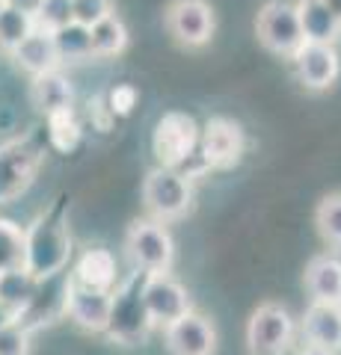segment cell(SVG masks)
<instances>
[{
  "label": "cell",
  "instance_id": "1",
  "mask_svg": "<svg viewBox=\"0 0 341 355\" xmlns=\"http://www.w3.org/2000/svg\"><path fill=\"white\" fill-rule=\"evenodd\" d=\"M72 261V234L65 216V198H53V205L24 228V270L36 282L63 272Z\"/></svg>",
  "mask_w": 341,
  "mask_h": 355
},
{
  "label": "cell",
  "instance_id": "2",
  "mask_svg": "<svg viewBox=\"0 0 341 355\" xmlns=\"http://www.w3.org/2000/svg\"><path fill=\"white\" fill-rule=\"evenodd\" d=\"M146 275L142 270H134L122 284L113 287V296H110V320H107V335L119 340V343H134L146 340L149 329L155 326L142 302V284H146Z\"/></svg>",
  "mask_w": 341,
  "mask_h": 355
},
{
  "label": "cell",
  "instance_id": "3",
  "mask_svg": "<svg viewBox=\"0 0 341 355\" xmlns=\"http://www.w3.org/2000/svg\"><path fill=\"white\" fill-rule=\"evenodd\" d=\"M199 125L193 121V116L187 113H163L151 133V148H155V157L160 166L167 169H187V163L193 160L196 148H199Z\"/></svg>",
  "mask_w": 341,
  "mask_h": 355
},
{
  "label": "cell",
  "instance_id": "4",
  "mask_svg": "<svg viewBox=\"0 0 341 355\" xmlns=\"http://www.w3.org/2000/svg\"><path fill=\"white\" fill-rule=\"evenodd\" d=\"M42 146L36 137H18L0 146V205L27 190L42 166Z\"/></svg>",
  "mask_w": 341,
  "mask_h": 355
},
{
  "label": "cell",
  "instance_id": "5",
  "mask_svg": "<svg viewBox=\"0 0 341 355\" xmlns=\"http://www.w3.org/2000/svg\"><path fill=\"white\" fill-rule=\"evenodd\" d=\"M142 202H146L149 214L167 222V219H178L187 214V207L193 202V190L187 175L178 169H167V166H158L151 169L146 184H142Z\"/></svg>",
  "mask_w": 341,
  "mask_h": 355
},
{
  "label": "cell",
  "instance_id": "6",
  "mask_svg": "<svg viewBox=\"0 0 341 355\" xmlns=\"http://www.w3.org/2000/svg\"><path fill=\"white\" fill-rule=\"evenodd\" d=\"M125 252L134 263V270L142 272H169L175 258L169 231L155 219H140L128 228Z\"/></svg>",
  "mask_w": 341,
  "mask_h": 355
},
{
  "label": "cell",
  "instance_id": "7",
  "mask_svg": "<svg viewBox=\"0 0 341 355\" xmlns=\"http://www.w3.org/2000/svg\"><path fill=\"white\" fill-rule=\"evenodd\" d=\"M294 340V320L276 302H264L252 311L247 326L249 355H285Z\"/></svg>",
  "mask_w": 341,
  "mask_h": 355
},
{
  "label": "cell",
  "instance_id": "8",
  "mask_svg": "<svg viewBox=\"0 0 341 355\" xmlns=\"http://www.w3.org/2000/svg\"><path fill=\"white\" fill-rule=\"evenodd\" d=\"M256 30L264 48L282 53V57H294L300 51V44L306 42L300 15H297V3H288V0H270L258 12Z\"/></svg>",
  "mask_w": 341,
  "mask_h": 355
},
{
  "label": "cell",
  "instance_id": "9",
  "mask_svg": "<svg viewBox=\"0 0 341 355\" xmlns=\"http://www.w3.org/2000/svg\"><path fill=\"white\" fill-rule=\"evenodd\" d=\"M69 284H72V275L69 272H57V275H48L36 284V293L33 299L15 314V323L21 329H39V326H48L53 320L65 317V302H69Z\"/></svg>",
  "mask_w": 341,
  "mask_h": 355
},
{
  "label": "cell",
  "instance_id": "10",
  "mask_svg": "<svg viewBox=\"0 0 341 355\" xmlns=\"http://www.w3.org/2000/svg\"><path fill=\"white\" fill-rule=\"evenodd\" d=\"M202 169H232L244 154V130L238 121L217 116L199 133Z\"/></svg>",
  "mask_w": 341,
  "mask_h": 355
},
{
  "label": "cell",
  "instance_id": "11",
  "mask_svg": "<svg viewBox=\"0 0 341 355\" xmlns=\"http://www.w3.org/2000/svg\"><path fill=\"white\" fill-rule=\"evenodd\" d=\"M142 302L151 317V323L167 326L172 320L190 311V296L187 291L172 279L169 272H149L146 284H142Z\"/></svg>",
  "mask_w": 341,
  "mask_h": 355
},
{
  "label": "cell",
  "instance_id": "12",
  "mask_svg": "<svg viewBox=\"0 0 341 355\" xmlns=\"http://www.w3.org/2000/svg\"><path fill=\"white\" fill-rule=\"evenodd\" d=\"M167 349L172 355H214L217 349V331L202 314L187 311L178 320L163 326Z\"/></svg>",
  "mask_w": 341,
  "mask_h": 355
},
{
  "label": "cell",
  "instance_id": "13",
  "mask_svg": "<svg viewBox=\"0 0 341 355\" xmlns=\"http://www.w3.org/2000/svg\"><path fill=\"white\" fill-rule=\"evenodd\" d=\"M169 33L187 48H199L214 33V12L205 0H172L167 12Z\"/></svg>",
  "mask_w": 341,
  "mask_h": 355
},
{
  "label": "cell",
  "instance_id": "14",
  "mask_svg": "<svg viewBox=\"0 0 341 355\" xmlns=\"http://www.w3.org/2000/svg\"><path fill=\"white\" fill-rule=\"evenodd\" d=\"M294 69H297V77L306 89L312 92H324L335 83L338 77V53L333 44H315V42H303L300 51L294 53Z\"/></svg>",
  "mask_w": 341,
  "mask_h": 355
},
{
  "label": "cell",
  "instance_id": "15",
  "mask_svg": "<svg viewBox=\"0 0 341 355\" xmlns=\"http://www.w3.org/2000/svg\"><path fill=\"white\" fill-rule=\"evenodd\" d=\"M110 296H113V293L90 291V287H81L78 282L72 279V284H69V302H65V317H72L81 329L104 331L107 320H110Z\"/></svg>",
  "mask_w": 341,
  "mask_h": 355
},
{
  "label": "cell",
  "instance_id": "16",
  "mask_svg": "<svg viewBox=\"0 0 341 355\" xmlns=\"http://www.w3.org/2000/svg\"><path fill=\"white\" fill-rule=\"evenodd\" d=\"M116 275H119V266H116L113 252H107L101 246L86 249L78 258V263H74V270H72V279L78 282L81 287L101 291V293H113Z\"/></svg>",
  "mask_w": 341,
  "mask_h": 355
},
{
  "label": "cell",
  "instance_id": "17",
  "mask_svg": "<svg viewBox=\"0 0 341 355\" xmlns=\"http://www.w3.org/2000/svg\"><path fill=\"white\" fill-rule=\"evenodd\" d=\"M303 335L309 343L338 352L341 349V305L312 302L303 317Z\"/></svg>",
  "mask_w": 341,
  "mask_h": 355
},
{
  "label": "cell",
  "instance_id": "18",
  "mask_svg": "<svg viewBox=\"0 0 341 355\" xmlns=\"http://www.w3.org/2000/svg\"><path fill=\"white\" fill-rule=\"evenodd\" d=\"M13 53H15L21 69L30 71L33 77L60 69V53H57V44H53V33L51 30L36 27Z\"/></svg>",
  "mask_w": 341,
  "mask_h": 355
},
{
  "label": "cell",
  "instance_id": "19",
  "mask_svg": "<svg viewBox=\"0 0 341 355\" xmlns=\"http://www.w3.org/2000/svg\"><path fill=\"white\" fill-rule=\"evenodd\" d=\"M306 291L312 302H333L341 305V261L333 254H321L306 270Z\"/></svg>",
  "mask_w": 341,
  "mask_h": 355
},
{
  "label": "cell",
  "instance_id": "20",
  "mask_svg": "<svg viewBox=\"0 0 341 355\" xmlns=\"http://www.w3.org/2000/svg\"><path fill=\"white\" fill-rule=\"evenodd\" d=\"M297 15H300L303 39L315 44H333L341 36L338 18L329 12L321 0H300L297 3Z\"/></svg>",
  "mask_w": 341,
  "mask_h": 355
},
{
  "label": "cell",
  "instance_id": "21",
  "mask_svg": "<svg viewBox=\"0 0 341 355\" xmlns=\"http://www.w3.org/2000/svg\"><path fill=\"white\" fill-rule=\"evenodd\" d=\"M72 83L69 77L60 74L57 69L45 71V74H36L33 77V86H30V98L36 110L42 113H53V110H63V107H72Z\"/></svg>",
  "mask_w": 341,
  "mask_h": 355
},
{
  "label": "cell",
  "instance_id": "22",
  "mask_svg": "<svg viewBox=\"0 0 341 355\" xmlns=\"http://www.w3.org/2000/svg\"><path fill=\"white\" fill-rule=\"evenodd\" d=\"M45 130H48V142L51 148H57L63 154H69L78 148V142L83 137V128L78 116H74L72 107H63V110H53V113L45 116Z\"/></svg>",
  "mask_w": 341,
  "mask_h": 355
},
{
  "label": "cell",
  "instance_id": "23",
  "mask_svg": "<svg viewBox=\"0 0 341 355\" xmlns=\"http://www.w3.org/2000/svg\"><path fill=\"white\" fill-rule=\"evenodd\" d=\"M90 39H92V57H101V60L116 57L128 44V27L122 24V18H116L110 12L107 18H101L98 24L90 27Z\"/></svg>",
  "mask_w": 341,
  "mask_h": 355
},
{
  "label": "cell",
  "instance_id": "24",
  "mask_svg": "<svg viewBox=\"0 0 341 355\" xmlns=\"http://www.w3.org/2000/svg\"><path fill=\"white\" fill-rule=\"evenodd\" d=\"M36 279L24 270V266H15V270H3L0 272V302L9 305L18 314L24 308L33 293H36Z\"/></svg>",
  "mask_w": 341,
  "mask_h": 355
},
{
  "label": "cell",
  "instance_id": "25",
  "mask_svg": "<svg viewBox=\"0 0 341 355\" xmlns=\"http://www.w3.org/2000/svg\"><path fill=\"white\" fill-rule=\"evenodd\" d=\"M53 44H57L60 62L63 60H86L92 57V39H90V27L69 21L60 30H53Z\"/></svg>",
  "mask_w": 341,
  "mask_h": 355
},
{
  "label": "cell",
  "instance_id": "26",
  "mask_svg": "<svg viewBox=\"0 0 341 355\" xmlns=\"http://www.w3.org/2000/svg\"><path fill=\"white\" fill-rule=\"evenodd\" d=\"M33 30H36V18L33 15L18 12V9H9V6L0 9V44L6 51H15Z\"/></svg>",
  "mask_w": 341,
  "mask_h": 355
},
{
  "label": "cell",
  "instance_id": "27",
  "mask_svg": "<svg viewBox=\"0 0 341 355\" xmlns=\"http://www.w3.org/2000/svg\"><path fill=\"white\" fill-rule=\"evenodd\" d=\"M21 263H24V228L0 219V272L15 270Z\"/></svg>",
  "mask_w": 341,
  "mask_h": 355
},
{
  "label": "cell",
  "instance_id": "28",
  "mask_svg": "<svg viewBox=\"0 0 341 355\" xmlns=\"http://www.w3.org/2000/svg\"><path fill=\"white\" fill-rule=\"evenodd\" d=\"M317 228H321L324 240L341 246V196H329L317 207Z\"/></svg>",
  "mask_w": 341,
  "mask_h": 355
},
{
  "label": "cell",
  "instance_id": "29",
  "mask_svg": "<svg viewBox=\"0 0 341 355\" xmlns=\"http://www.w3.org/2000/svg\"><path fill=\"white\" fill-rule=\"evenodd\" d=\"M72 21V0H42L36 12V27L42 30H60L63 24Z\"/></svg>",
  "mask_w": 341,
  "mask_h": 355
},
{
  "label": "cell",
  "instance_id": "30",
  "mask_svg": "<svg viewBox=\"0 0 341 355\" xmlns=\"http://www.w3.org/2000/svg\"><path fill=\"white\" fill-rule=\"evenodd\" d=\"M113 12L110 0H72V21H78L83 27L98 24L101 18Z\"/></svg>",
  "mask_w": 341,
  "mask_h": 355
},
{
  "label": "cell",
  "instance_id": "31",
  "mask_svg": "<svg viewBox=\"0 0 341 355\" xmlns=\"http://www.w3.org/2000/svg\"><path fill=\"white\" fill-rule=\"evenodd\" d=\"M30 349V331L18 323H9L0 329V355H27Z\"/></svg>",
  "mask_w": 341,
  "mask_h": 355
},
{
  "label": "cell",
  "instance_id": "32",
  "mask_svg": "<svg viewBox=\"0 0 341 355\" xmlns=\"http://www.w3.org/2000/svg\"><path fill=\"white\" fill-rule=\"evenodd\" d=\"M107 107H110V113H113V116H131V113H134V107H137V89L128 86V83L110 89Z\"/></svg>",
  "mask_w": 341,
  "mask_h": 355
},
{
  "label": "cell",
  "instance_id": "33",
  "mask_svg": "<svg viewBox=\"0 0 341 355\" xmlns=\"http://www.w3.org/2000/svg\"><path fill=\"white\" fill-rule=\"evenodd\" d=\"M0 3L9 6V9H18V12H27V15L36 18L39 6H42V0H0Z\"/></svg>",
  "mask_w": 341,
  "mask_h": 355
},
{
  "label": "cell",
  "instance_id": "34",
  "mask_svg": "<svg viewBox=\"0 0 341 355\" xmlns=\"http://www.w3.org/2000/svg\"><path fill=\"white\" fill-rule=\"evenodd\" d=\"M300 355H338V352L326 349V347H317V343H306V347L300 349Z\"/></svg>",
  "mask_w": 341,
  "mask_h": 355
},
{
  "label": "cell",
  "instance_id": "35",
  "mask_svg": "<svg viewBox=\"0 0 341 355\" xmlns=\"http://www.w3.org/2000/svg\"><path fill=\"white\" fill-rule=\"evenodd\" d=\"M9 323H15V311L9 308V305L0 302V329H6Z\"/></svg>",
  "mask_w": 341,
  "mask_h": 355
},
{
  "label": "cell",
  "instance_id": "36",
  "mask_svg": "<svg viewBox=\"0 0 341 355\" xmlns=\"http://www.w3.org/2000/svg\"><path fill=\"white\" fill-rule=\"evenodd\" d=\"M321 3L329 9V12H333L335 18H338V24H341V0H321Z\"/></svg>",
  "mask_w": 341,
  "mask_h": 355
},
{
  "label": "cell",
  "instance_id": "37",
  "mask_svg": "<svg viewBox=\"0 0 341 355\" xmlns=\"http://www.w3.org/2000/svg\"><path fill=\"white\" fill-rule=\"evenodd\" d=\"M0 9H3V3H0Z\"/></svg>",
  "mask_w": 341,
  "mask_h": 355
}]
</instances>
